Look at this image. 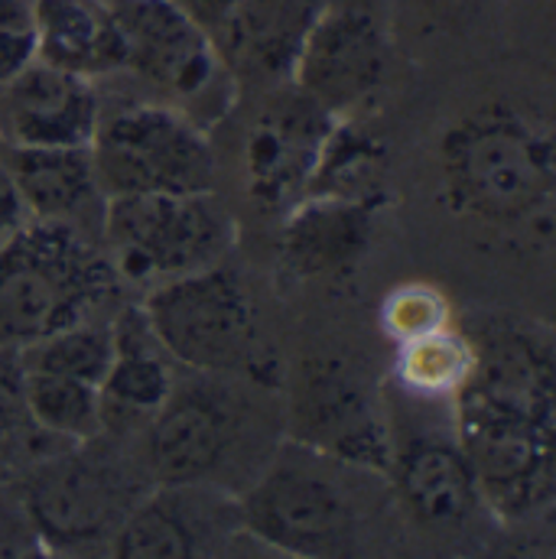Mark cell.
Listing matches in <instances>:
<instances>
[{
    "mask_svg": "<svg viewBox=\"0 0 556 559\" xmlns=\"http://www.w3.org/2000/svg\"><path fill=\"white\" fill-rule=\"evenodd\" d=\"M286 439L352 468L388 475L394 432L378 388L345 358L316 355L296 365L286 407Z\"/></svg>",
    "mask_w": 556,
    "mask_h": 559,
    "instance_id": "30bf717a",
    "label": "cell"
},
{
    "mask_svg": "<svg viewBox=\"0 0 556 559\" xmlns=\"http://www.w3.org/2000/svg\"><path fill=\"white\" fill-rule=\"evenodd\" d=\"M251 381L196 374L176 381L166 404L140 429V468L150 485H209L228 491L245 465H264L261 414Z\"/></svg>",
    "mask_w": 556,
    "mask_h": 559,
    "instance_id": "5b68a950",
    "label": "cell"
},
{
    "mask_svg": "<svg viewBox=\"0 0 556 559\" xmlns=\"http://www.w3.org/2000/svg\"><path fill=\"white\" fill-rule=\"evenodd\" d=\"M125 33V72L140 79L169 105L196 121V111H225L235 92L215 39L169 0H111ZM199 124V121H196Z\"/></svg>",
    "mask_w": 556,
    "mask_h": 559,
    "instance_id": "8fae6325",
    "label": "cell"
},
{
    "mask_svg": "<svg viewBox=\"0 0 556 559\" xmlns=\"http://www.w3.org/2000/svg\"><path fill=\"white\" fill-rule=\"evenodd\" d=\"M446 205L498 231L551 238L556 140L547 115L511 102H485L446 124L436 143Z\"/></svg>",
    "mask_w": 556,
    "mask_h": 559,
    "instance_id": "7a4b0ae2",
    "label": "cell"
},
{
    "mask_svg": "<svg viewBox=\"0 0 556 559\" xmlns=\"http://www.w3.org/2000/svg\"><path fill=\"white\" fill-rule=\"evenodd\" d=\"M388 478L411 518L429 531H462L485 508L456 436L417 432L401 442L394 439Z\"/></svg>",
    "mask_w": 556,
    "mask_h": 559,
    "instance_id": "2e32d148",
    "label": "cell"
},
{
    "mask_svg": "<svg viewBox=\"0 0 556 559\" xmlns=\"http://www.w3.org/2000/svg\"><path fill=\"white\" fill-rule=\"evenodd\" d=\"M29 222H33V218H29V209H26V202H23V195H20V186H16L10 166H7L3 156H0V251H3Z\"/></svg>",
    "mask_w": 556,
    "mask_h": 559,
    "instance_id": "83f0119b",
    "label": "cell"
},
{
    "mask_svg": "<svg viewBox=\"0 0 556 559\" xmlns=\"http://www.w3.org/2000/svg\"><path fill=\"white\" fill-rule=\"evenodd\" d=\"M102 248L121 283L153 289L222 264L235 248V218L215 192L105 199Z\"/></svg>",
    "mask_w": 556,
    "mask_h": 559,
    "instance_id": "ba28073f",
    "label": "cell"
},
{
    "mask_svg": "<svg viewBox=\"0 0 556 559\" xmlns=\"http://www.w3.org/2000/svg\"><path fill=\"white\" fill-rule=\"evenodd\" d=\"M140 309L176 365L258 388L277 384V361L264 345L248 280L225 261L146 289Z\"/></svg>",
    "mask_w": 556,
    "mask_h": 559,
    "instance_id": "52a82bcc",
    "label": "cell"
},
{
    "mask_svg": "<svg viewBox=\"0 0 556 559\" xmlns=\"http://www.w3.org/2000/svg\"><path fill=\"white\" fill-rule=\"evenodd\" d=\"M36 59L98 82L125 72V33L111 0H33Z\"/></svg>",
    "mask_w": 556,
    "mask_h": 559,
    "instance_id": "ffe728a7",
    "label": "cell"
},
{
    "mask_svg": "<svg viewBox=\"0 0 556 559\" xmlns=\"http://www.w3.org/2000/svg\"><path fill=\"white\" fill-rule=\"evenodd\" d=\"M7 478H13V475H10V472H7V468L0 465V481H7Z\"/></svg>",
    "mask_w": 556,
    "mask_h": 559,
    "instance_id": "4dcf8cb0",
    "label": "cell"
},
{
    "mask_svg": "<svg viewBox=\"0 0 556 559\" xmlns=\"http://www.w3.org/2000/svg\"><path fill=\"white\" fill-rule=\"evenodd\" d=\"M355 472L362 468L283 439L235 495L241 531L299 559H362L368 518Z\"/></svg>",
    "mask_w": 556,
    "mask_h": 559,
    "instance_id": "3957f363",
    "label": "cell"
},
{
    "mask_svg": "<svg viewBox=\"0 0 556 559\" xmlns=\"http://www.w3.org/2000/svg\"><path fill=\"white\" fill-rule=\"evenodd\" d=\"M88 153L105 199L215 192L218 163L205 131L159 102L102 111Z\"/></svg>",
    "mask_w": 556,
    "mask_h": 559,
    "instance_id": "9c48e42d",
    "label": "cell"
},
{
    "mask_svg": "<svg viewBox=\"0 0 556 559\" xmlns=\"http://www.w3.org/2000/svg\"><path fill=\"white\" fill-rule=\"evenodd\" d=\"M378 319H381L385 335L394 345H404V342H414V338L452 325V302L439 286L411 280V283L394 286L385 296Z\"/></svg>",
    "mask_w": 556,
    "mask_h": 559,
    "instance_id": "484cf974",
    "label": "cell"
},
{
    "mask_svg": "<svg viewBox=\"0 0 556 559\" xmlns=\"http://www.w3.org/2000/svg\"><path fill=\"white\" fill-rule=\"evenodd\" d=\"M388 146L375 131L358 124L352 115L335 118L319 146L316 166L306 182V195L319 199H368L385 202Z\"/></svg>",
    "mask_w": 556,
    "mask_h": 559,
    "instance_id": "7402d4cb",
    "label": "cell"
},
{
    "mask_svg": "<svg viewBox=\"0 0 556 559\" xmlns=\"http://www.w3.org/2000/svg\"><path fill=\"white\" fill-rule=\"evenodd\" d=\"M176 10H182L192 23H199L212 39H215V33L225 26V20L235 13V7L241 3V0H169Z\"/></svg>",
    "mask_w": 556,
    "mask_h": 559,
    "instance_id": "f1b7e54d",
    "label": "cell"
},
{
    "mask_svg": "<svg viewBox=\"0 0 556 559\" xmlns=\"http://www.w3.org/2000/svg\"><path fill=\"white\" fill-rule=\"evenodd\" d=\"M16 352H20V365L29 371H49V374L75 378V381L98 388L111 365V355H115L111 319L69 325V329L46 335L39 342H29Z\"/></svg>",
    "mask_w": 556,
    "mask_h": 559,
    "instance_id": "d4e9b609",
    "label": "cell"
},
{
    "mask_svg": "<svg viewBox=\"0 0 556 559\" xmlns=\"http://www.w3.org/2000/svg\"><path fill=\"white\" fill-rule=\"evenodd\" d=\"M36 62L33 0H0V88Z\"/></svg>",
    "mask_w": 556,
    "mask_h": 559,
    "instance_id": "4316f807",
    "label": "cell"
},
{
    "mask_svg": "<svg viewBox=\"0 0 556 559\" xmlns=\"http://www.w3.org/2000/svg\"><path fill=\"white\" fill-rule=\"evenodd\" d=\"M465 332L475 371L452 397V436L485 511L528 521L554 504V338L501 316Z\"/></svg>",
    "mask_w": 556,
    "mask_h": 559,
    "instance_id": "6da1fadb",
    "label": "cell"
},
{
    "mask_svg": "<svg viewBox=\"0 0 556 559\" xmlns=\"http://www.w3.org/2000/svg\"><path fill=\"white\" fill-rule=\"evenodd\" d=\"M381 205L368 199H299L280 228V267L293 280L352 271L371 248Z\"/></svg>",
    "mask_w": 556,
    "mask_h": 559,
    "instance_id": "ac0fdd59",
    "label": "cell"
},
{
    "mask_svg": "<svg viewBox=\"0 0 556 559\" xmlns=\"http://www.w3.org/2000/svg\"><path fill=\"white\" fill-rule=\"evenodd\" d=\"M391 36L375 0H326L312 20L289 82L332 118H348L385 85Z\"/></svg>",
    "mask_w": 556,
    "mask_h": 559,
    "instance_id": "7c38bea8",
    "label": "cell"
},
{
    "mask_svg": "<svg viewBox=\"0 0 556 559\" xmlns=\"http://www.w3.org/2000/svg\"><path fill=\"white\" fill-rule=\"evenodd\" d=\"M0 348H3V342H0ZM10 348H13V345H10Z\"/></svg>",
    "mask_w": 556,
    "mask_h": 559,
    "instance_id": "d6a6232c",
    "label": "cell"
},
{
    "mask_svg": "<svg viewBox=\"0 0 556 559\" xmlns=\"http://www.w3.org/2000/svg\"><path fill=\"white\" fill-rule=\"evenodd\" d=\"M13 485L43 547L66 559L105 557L121 521L153 488L140 462L125 459L105 432L39 459Z\"/></svg>",
    "mask_w": 556,
    "mask_h": 559,
    "instance_id": "8992f818",
    "label": "cell"
},
{
    "mask_svg": "<svg viewBox=\"0 0 556 559\" xmlns=\"http://www.w3.org/2000/svg\"><path fill=\"white\" fill-rule=\"evenodd\" d=\"M111 342L115 355L98 384V411L102 432L111 439H125L140 432L173 394L176 361L150 332L140 302L121 306L111 316Z\"/></svg>",
    "mask_w": 556,
    "mask_h": 559,
    "instance_id": "e0dca14e",
    "label": "cell"
},
{
    "mask_svg": "<svg viewBox=\"0 0 556 559\" xmlns=\"http://www.w3.org/2000/svg\"><path fill=\"white\" fill-rule=\"evenodd\" d=\"M23 401L33 423L59 442L75 445L102 436L98 388L85 381L23 368Z\"/></svg>",
    "mask_w": 556,
    "mask_h": 559,
    "instance_id": "cb8c5ba5",
    "label": "cell"
},
{
    "mask_svg": "<svg viewBox=\"0 0 556 559\" xmlns=\"http://www.w3.org/2000/svg\"><path fill=\"white\" fill-rule=\"evenodd\" d=\"M332 121V115H326L296 88L277 95L251 121L241 159L248 195L261 212L286 215L306 195L309 173Z\"/></svg>",
    "mask_w": 556,
    "mask_h": 559,
    "instance_id": "5bb4252c",
    "label": "cell"
},
{
    "mask_svg": "<svg viewBox=\"0 0 556 559\" xmlns=\"http://www.w3.org/2000/svg\"><path fill=\"white\" fill-rule=\"evenodd\" d=\"M394 348V381L419 401H452L475 371V345L456 322Z\"/></svg>",
    "mask_w": 556,
    "mask_h": 559,
    "instance_id": "603a6c76",
    "label": "cell"
},
{
    "mask_svg": "<svg viewBox=\"0 0 556 559\" xmlns=\"http://www.w3.org/2000/svg\"><path fill=\"white\" fill-rule=\"evenodd\" d=\"M534 559H551V557H534Z\"/></svg>",
    "mask_w": 556,
    "mask_h": 559,
    "instance_id": "1f68e13d",
    "label": "cell"
},
{
    "mask_svg": "<svg viewBox=\"0 0 556 559\" xmlns=\"http://www.w3.org/2000/svg\"><path fill=\"white\" fill-rule=\"evenodd\" d=\"M102 111L95 82L36 59L0 88V146H88Z\"/></svg>",
    "mask_w": 556,
    "mask_h": 559,
    "instance_id": "9a60e30c",
    "label": "cell"
},
{
    "mask_svg": "<svg viewBox=\"0 0 556 559\" xmlns=\"http://www.w3.org/2000/svg\"><path fill=\"white\" fill-rule=\"evenodd\" d=\"M121 296L102 235L29 222L0 251V342L23 348L79 322H95Z\"/></svg>",
    "mask_w": 556,
    "mask_h": 559,
    "instance_id": "277c9868",
    "label": "cell"
},
{
    "mask_svg": "<svg viewBox=\"0 0 556 559\" xmlns=\"http://www.w3.org/2000/svg\"><path fill=\"white\" fill-rule=\"evenodd\" d=\"M218 559H299L293 557V554H286V550H277V547H271V544H264V540H258V537H251L248 531H235L232 537H228V544H225V550H222V557Z\"/></svg>",
    "mask_w": 556,
    "mask_h": 559,
    "instance_id": "f546056e",
    "label": "cell"
},
{
    "mask_svg": "<svg viewBox=\"0 0 556 559\" xmlns=\"http://www.w3.org/2000/svg\"><path fill=\"white\" fill-rule=\"evenodd\" d=\"M326 0H241L215 46L235 79L280 82L289 79L296 52Z\"/></svg>",
    "mask_w": 556,
    "mask_h": 559,
    "instance_id": "d6986e66",
    "label": "cell"
},
{
    "mask_svg": "<svg viewBox=\"0 0 556 559\" xmlns=\"http://www.w3.org/2000/svg\"><path fill=\"white\" fill-rule=\"evenodd\" d=\"M238 527L232 491L153 485L115 531L105 559H218Z\"/></svg>",
    "mask_w": 556,
    "mask_h": 559,
    "instance_id": "4fadbf2b",
    "label": "cell"
},
{
    "mask_svg": "<svg viewBox=\"0 0 556 559\" xmlns=\"http://www.w3.org/2000/svg\"><path fill=\"white\" fill-rule=\"evenodd\" d=\"M33 222L75 225L88 231L92 212H105L88 146H0Z\"/></svg>",
    "mask_w": 556,
    "mask_h": 559,
    "instance_id": "44dd1931",
    "label": "cell"
}]
</instances>
